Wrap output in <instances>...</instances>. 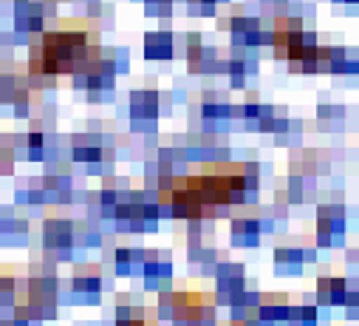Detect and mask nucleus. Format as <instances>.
I'll return each mask as SVG.
<instances>
[{
    "instance_id": "26",
    "label": "nucleus",
    "mask_w": 359,
    "mask_h": 326,
    "mask_svg": "<svg viewBox=\"0 0 359 326\" xmlns=\"http://www.w3.org/2000/svg\"><path fill=\"white\" fill-rule=\"evenodd\" d=\"M175 0H144V12L150 18H170Z\"/></svg>"
},
{
    "instance_id": "8",
    "label": "nucleus",
    "mask_w": 359,
    "mask_h": 326,
    "mask_svg": "<svg viewBox=\"0 0 359 326\" xmlns=\"http://www.w3.org/2000/svg\"><path fill=\"white\" fill-rule=\"evenodd\" d=\"M170 210L175 221H196L204 219V204L201 199L184 185V174L172 176V188H170Z\"/></svg>"
},
{
    "instance_id": "21",
    "label": "nucleus",
    "mask_w": 359,
    "mask_h": 326,
    "mask_svg": "<svg viewBox=\"0 0 359 326\" xmlns=\"http://www.w3.org/2000/svg\"><path fill=\"white\" fill-rule=\"evenodd\" d=\"M283 326H323V306H317L314 301L292 304L289 320Z\"/></svg>"
},
{
    "instance_id": "17",
    "label": "nucleus",
    "mask_w": 359,
    "mask_h": 326,
    "mask_svg": "<svg viewBox=\"0 0 359 326\" xmlns=\"http://www.w3.org/2000/svg\"><path fill=\"white\" fill-rule=\"evenodd\" d=\"M29 235H32V224L23 213L0 216V244H6V247H23V244H29Z\"/></svg>"
},
{
    "instance_id": "13",
    "label": "nucleus",
    "mask_w": 359,
    "mask_h": 326,
    "mask_svg": "<svg viewBox=\"0 0 359 326\" xmlns=\"http://www.w3.org/2000/svg\"><path fill=\"white\" fill-rule=\"evenodd\" d=\"M20 301H26V270L15 264L0 267V309H12Z\"/></svg>"
},
{
    "instance_id": "19",
    "label": "nucleus",
    "mask_w": 359,
    "mask_h": 326,
    "mask_svg": "<svg viewBox=\"0 0 359 326\" xmlns=\"http://www.w3.org/2000/svg\"><path fill=\"white\" fill-rule=\"evenodd\" d=\"M114 270L119 278H130L136 273H142V261H144V247H133V244H119L111 256Z\"/></svg>"
},
{
    "instance_id": "14",
    "label": "nucleus",
    "mask_w": 359,
    "mask_h": 326,
    "mask_svg": "<svg viewBox=\"0 0 359 326\" xmlns=\"http://www.w3.org/2000/svg\"><path fill=\"white\" fill-rule=\"evenodd\" d=\"M275 261V273L278 275H300L306 261V250H303V241H278V247L272 253Z\"/></svg>"
},
{
    "instance_id": "10",
    "label": "nucleus",
    "mask_w": 359,
    "mask_h": 326,
    "mask_svg": "<svg viewBox=\"0 0 359 326\" xmlns=\"http://www.w3.org/2000/svg\"><path fill=\"white\" fill-rule=\"evenodd\" d=\"M40 179H43L48 204H71V199H74V176H71L68 165H62V162H51Z\"/></svg>"
},
{
    "instance_id": "4",
    "label": "nucleus",
    "mask_w": 359,
    "mask_h": 326,
    "mask_svg": "<svg viewBox=\"0 0 359 326\" xmlns=\"http://www.w3.org/2000/svg\"><path fill=\"white\" fill-rule=\"evenodd\" d=\"M345 230H348V207L339 199L320 202L317 204V219H314V233H309V241L317 250H334L345 244Z\"/></svg>"
},
{
    "instance_id": "1",
    "label": "nucleus",
    "mask_w": 359,
    "mask_h": 326,
    "mask_svg": "<svg viewBox=\"0 0 359 326\" xmlns=\"http://www.w3.org/2000/svg\"><path fill=\"white\" fill-rule=\"evenodd\" d=\"M102 54L100 46V29L91 26V20H60L57 29H46L34 43L29 46V74L43 77H74L88 71Z\"/></svg>"
},
{
    "instance_id": "3",
    "label": "nucleus",
    "mask_w": 359,
    "mask_h": 326,
    "mask_svg": "<svg viewBox=\"0 0 359 326\" xmlns=\"http://www.w3.org/2000/svg\"><path fill=\"white\" fill-rule=\"evenodd\" d=\"M102 289H105V273L102 264H74L71 275L65 281V287H60V304H76V306H94L102 301Z\"/></svg>"
},
{
    "instance_id": "22",
    "label": "nucleus",
    "mask_w": 359,
    "mask_h": 326,
    "mask_svg": "<svg viewBox=\"0 0 359 326\" xmlns=\"http://www.w3.org/2000/svg\"><path fill=\"white\" fill-rule=\"evenodd\" d=\"M15 202H18L20 207H23V204H29V207H43V204H48L43 179H32V182H26L23 188H18V190H15Z\"/></svg>"
},
{
    "instance_id": "7",
    "label": "nucleus",
    "mask_w": 359,
    "mask_h": 326,
    "mask_svg": "<svg viewBox=\"0 0 359 326\" xmlns=\"http://www.w3.org/2000/svg\"><path fill=\"white\" fill-rule=\"evenodd\" d=\"M142 284H144V292H158L172 284V253L170 250H144Z\"/></svg>"
},
{
    "instance_id": "25",
    "label": "nucleus",
    "mask_w": 359,
    "mask_h": 326,
    "mask_svg": "<svg viewBox=\"0 0 359 326\" xmlns=\"http://www.w3.org/2000/svg\"><path fill=\"white\" fill-rule=\"evenodd\" d=\"M15 162H18V150L12 139H6V145H0V176L15 174Z\"/></svg>"
},
{
    "instance_id": "12",
    "label": "nucleus",
    "mask_w": 359,
    "mask_h": 326,
    "mask_svg": "<svg viewBox=\"0 0 359 326\" xmlns=\"http://www.w3.org/2000/svg\"><path fill=\"white\" fill-rule=\"evenodd\" d=\"M263 238V230H260V219H257V210L255 213H241V216H232L229 221V241L232 247H243V250H255Z\"/></svg>"
},
{
    "instance_id": "30",
    "label": "nucleus",
    "mask_w": 359,
    "mask_h": 326,
    "mask_svg": "<svg viewBox=\"0 0 359 326\" xmlns=\"http://www.w3.org/2000/svg\"><path fill=\"white\" fill-rule=\"evenodd\" d=\"M345 318H351V320H356V323H359V301H356L351 309H345Z\"/></svg>"
},
{
    "instance_id": "5",
    "label": "nucleus",
    "mask_w": 359,
    "mask_h": 326,
    "mask_svg": "<svg viewBox=\"0 0 359 326\" xmlns=\"http://www.w3.org/2000/svg\"><path fill=\"white\" fill-rule=\"evenodd\" d=\"M76 253V233H74V219L68 216H46L43 219V256L62 264L74 261Z\"/></svg>"
},
{
    "instance_id": "32",
    "label": "nucleus",
    "mask_w": 359,
    "mask_h": 326,
    "mask_svg": "<svg viewBox=\"0 0 359 326\" xmlns=\"http://www.w3.org/2000/svg\"><path fill=\"white\" fill-rule=\"evenodd\" d=\"M0 326H12V320L9 318H0Z\"/></svg>"
},
{
    "instance_id": "29",
    "label": "nucleus",
    "mask_w": 359,
    "mask_h": 326,
    "mask_svg": "<svg viewBox=\"0 0 359 326\" xmlns=\"http://www.w3.org/2000/svg\"><path fill=\"white\" fill-rule=\"evenodd\" d=\"M229 326H257V320H249V318H229Z\"/></svg>"
},
{
    "instance_id": "31",
    "label": "nucleus",
    "mask_w": 359,
    "mask_h": 326,
    "mask_svg": "<svg viewBox=\"0 0 359 326\" xmlns=\"http://www.w3.org/2000/svg\"><path fill=\"white\" fill-rule=\"evenodd\" d=\"M6 139H9V136L4 133V128H0V145H6Z\"/></svg>"
},
{
    "instance_id": "27",
    "label": "nucleus",
    "mask_w": 359,
    "mask_h": 326,
    "mask_svg": "<svg viewBox=\"0 0 359 326\" xmlns=\"http://www.w3.org/2000/svg\"><path fill=\"white\" fill-rule=\"evenodd\" d=\"M317 119H320V122L339 125V122L345 119V108H342V105H320V108H317Z\"/></svg>"
},
{
    "instance_id": "23",
    "label": "nucleus",
    "mask_w": 359,
    "mask_h": 326,
    "mask_svg": "<svg viewBox=\"0 0 359 326\" xmlns=\"http://www.w3.org/2000/svg\"><path fill=\"white\" fill-rule=\"evenodd\" d=\"M260 108H263V103H260V97H257V91H249L246 94V103L241 105V108H235L241 117H243V122L246 125H252L255 128V122H257V114H260Z\"/></svg>"
},
{
    "instance_id": "28",
    "label": "nucleus",
    "mask_w": 359,
    "mask_h": 326,
    "mask_svg": "<svg viewBox=\"0 0 359 326\" xmlns=\"http://www.w3.org/2000/svg\"><path fill=\"white\" fill-rule=\"evenodd\" d=\"M345 261H348V267H353V270L359 273V247H351V250H345Z\"/></svg>"
},
{
    "instance_id": "20",
    "label": "nucleus",
    "mask_w": 359,
    "mask_h": 326,
    "mask_svg": "<svg viewBox=\"0 0 359 326\" xmlns=\"http://www.w3.org/2000/svg\"><path fill=\"white\" fill-rule=\"evenodd\" d=\"M232 114H235V105H229L218 91H207V94H201V119H204L207 125L226 122Z\"/></svg>"
},
{
    "instance_id": "24",
    "label": "nucleus",
    "mask_w": 359,
    "mask_h": 326,
    "mask_svg": "<svg viewBox=\"0 0 359 326\" xmlns=\"http://www.w3.org/2000/svg\"><path fill=\"white\" fill-rule=\"evenodd\" d=\"M278 114H280V108H275V105H263L260 114H257L255 128H257L260 133H272V131H275V122H278Z\"/></svg>"
},
{
    "instance_id": "6",
    "label": "nucleus",
    "mask_w": 359,
    "mask_h": 326,
    "mask_svg": "<svg viewBox=\"0 0 359 326\" xmlns=\"http://www.w3.org/2000/svg\"><path fill=\"white\" fill-rule=\"evenodd\" d=\"M353 289H359L353 275H320L314 284V304L323 309H342Z\"/></svg>"
},
{
    "instance_id": "16",
    "label": "nucleus",
    "mask_w": 359,
    "mask_h": 326,
    "mask_svg": "<svg viewBox=\"0 0 359 326\" xmlns=\"http://www.w3.org/2000/svg\"><path fill=\"white\" fill-rule=\"evenodd\" d=\"M68 150H71V159L79 162V165H94V162H102L105 145L97 133H74L68 142Z\"/></svg>"
},
{
    "instance_id": "2",
    "label": "nucleus",
    "mask_w": 359,
    "mask_h": 326,
    "mask_svg": "<svg viewBox=\"0 0 359 326\" xmlns=\"http://www.w3.org/2000/svg\"><path fill=\"white\" fill-rule=\"evenodd\" d=\"M26 301L43 315V320H54L57 318V306H60L57 261L34 259L26 267Z\"/></svg>"
},
{
    "instance_id": "11",
    "label": "nucleus",
    "mask_w": 359,
    "mask_h": 326,
    "mask_svg": "<svg viewBox=\"0 0 359 326\" xmlns=\"http://www.w3.org/2000/svg\"><path fill=\"white\" fill-rule=\"evenodd\" d=\"M292 295L286 292H260L257 304V326H283L292 312Z\"/></svg>"
},
{
    "instance_id": "18",
    "label": "nucleus",
    "mask_w": 359,
    "mask_h": 326,
    "mask_svg": "<svg viewBox=\"0 0 359 326\" xmlns=\"http://www.w3.org/2000/svg\"><path fill=\"white\" fill-rule=\"evenodd\" d=\"M178 37L172 32H147L144 34V60H172L178 57Z\"/></svg>"
},
{
    "instance_id": "9",
    "label": "nucleus",
    "mask_w": 359,
    "mask_h": 326,
    "mask_svg": "<svg viewBox=\"0 0 359 326\" xmlns=\"http://www.w3.org/2000/svg\"><path fill=\"white\" fill-rule=\"evenodd\" d=\"M161 114V97L150 89L130 91V122L136 131H153Z\"/></svg>"
},
{
    "instance_id": "15",
    "label": "nucleus",
    "mask_w": 359,
    "mask_h": 326,
    "mask_svg": "<svg viewBox=\"0 0 359 326\" xmlns=\"http://www.w3.org/2000/svg\"><path fill=\"white\" fill-rule=\"evenodd\" d=\"M331 171V156L328 150H297V156L292 153V174L297 176H306V179H314V176H328Z\"/></svg>"
}]
</instances>
